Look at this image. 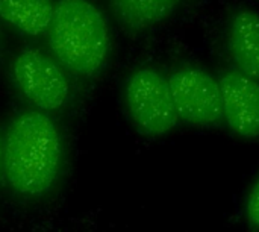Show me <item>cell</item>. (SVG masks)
<instances>
[{"mask_svg": "<svg viewBox=\"0 0 259 232\" xmlns=\"http://www.w3.org/2000/svg\"><path fill=\"white\" fill-rule=\"evenodd\" d=\"M61 138L56 125L39 111L17 115L3 143V163L8 184L21 196L46 195L59 172Z\"/></svg>", "mask_w": 259, "mask_h": 232, "instance_id": "obj_1", "label": "cell"}, {"mask_svg": "<svg viewBox=\"0 0 259 232\" xmlns=\"http://www.w3.org/2000/svg\"><path fill=\"white\" fill-rule=\"evenodd\" d=\"M49 41L59 62L80 76L102 70L111 44L106 18L90 0H58Z\"/></svg>", "mask_w": 259, "mask_h": 232, "instance_id": "obj_2", "label": "cell"}, {"mask_svg": "<svg viewBox=\"0 0 259 232\" xmlns=\"http://www.w3.org/2000/svg\"><path fill=\"white\" fill-rule=\"evenodd\" d=\"M124 102L132 123L143 135L162 137L179 123L168 79L155 68H140L127 78Z\"/></svg>", "mask_w": 259, "mask_h": 232, "instance_id": "obj_3", "label": "cell"}, {"mask_svg": "<svg viewBox=\"0 0 259 232\" xmlns=\"http://www.w3.org/2000/svg\"><path fill=\"white\" fill-rule=\"evenodd\" d=\"M11 76L18 91L42 111H56L67 103L70 85L64 71L38 49L20 50L11 64Z\"/></svg>", "mask_w": 259, "mask_h": 232, "instance_id": "obj_4", "label": "cell"}, {"mask_svg": "<svg viewBox=\"0 0 259 232\" xmlns=\"http://www.w3.org/2000/svg\"><path fill=\"white\" fill-rule=\"evenodd\" d=\"M168 87L179 122L196 128H211L223 120L219 79L199 67H184L171 73Z\"/></svg>", "mask_w": 259, "mask_h": 232, "instance_id": "obj_5", "label": "cell"}, {"mask_svg": "<svg viewBox=\"0 0 259 232\" xmlns=\"http://www.w3.org/2000/svg\"><path fill=\"white\" fill-rule=\"evenodd\" d=\"M223 120L232 134L253 140L259 137V81L237 70L226 71L220 79Z\"/></svg>", "mask_w": 259, "mask_h": 232, "instance_id": "obj_6", "label": "cell"}, {"mask_svg": "<svg viewBox=\"0 0 259 232\" xmlns=\"http://www.w3.org/2000/svg\"><path fill=\"white\" fill-rule=\"evenodd\" d=\"M228 49L235 70L259 81V12L243 8L228 26Z\"/></svg>", "mask_w": 259, "mask_h": 232, "instance_id": "obj_7", "label": "cell"}, {"mask_svg": "<svg viewBox=\"0 0 259 232\" xmlns=\"http://www.w3.org/2000/svg\"><path fill=\"white\" fill-rule=\"evenodd\" d=\"M53 0H0V17L20 33L38 36L50 29Z\"/></svg>", "mask_w": 259, "mask_h": 232, "instance_id": "obj_8", "label": "cell"}, {"mask_svg": "<svg viewBox=\"0 0 259 232\" xmlns=\"http://www.w3.org/2000/svg\"><path fill=\"white\" fill-rule=\"evenodd\" d=\"M181 0H111L112 11L127 30L143 32L165 21Z\"/></svg>", "mask_w": 259, "mask_h": 232, "instance_id": "obj_9", "label": "cell"}, {"mask_svg": "<svg viewBox=\"0 0 259 232\" xmlns=\"http://www.w3.org/2000/svg\"><path fill=\"white\" fill-rule=\"evenodd\" d=\"M244 219L253 231L259 232V175L246 196Z\"/></svg>", "mask_w": 259, "mask_h": 232, "instance_id": "obj_10", "label": "cell"}, {"mask_svg": "<svg viewBox=\"0 0 259 232\" xmlns=\"http://www.w3.org/2000/svg\"><path fill=\"white\" fill-rule=\"evenodd\" d=\"M2 163H3V143H2V137H0V170H2Z\"/></svg>", "mask_w": 259, "mask_h": 232, "instance_id": "obj_11", "label": "cell"}]
</instances>
